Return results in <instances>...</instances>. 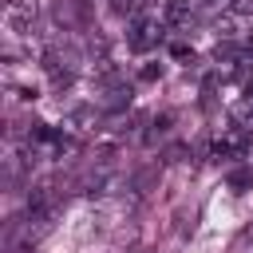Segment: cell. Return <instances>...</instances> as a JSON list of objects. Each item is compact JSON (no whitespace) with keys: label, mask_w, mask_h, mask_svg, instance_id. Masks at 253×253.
<instances>
[{"label":"cell","mask_w":253,"mask_h":253,"mask_svg":"<svg viewBox=\"0 0 253 253\" xmlns=\"http://www.w3.org/2000/svg\"><path fill=\"white\" fill-rule=\"evenodd\" d=\"M233 12L237 16H253V0H233Z\"/></svg>","instance_id":"3957f363"},{"label":"cell","mask_w":253,"mask_h":253,"mask_svg":"<svg viewBox=\"0 0 253 253\" xmlns=\"http://www.w3.org/2000/svg\"><path fill=\"white\" fill-rule=\"evenodd\" d=\"M150 43H158V24L154 20H138L134 32H130V47L134 51H146Z\"/></svg>","instance_id":"7a4b0ae2"},{"label":"cell","mask_w":253,"mask_h":253,"mask_svg":"<svg viewBox=\"0 0 253 253\" xmlns=\"http://www.w3.org/2000/svg\"><path fill=\"white\" fill-rule=\"evenodd\" d=\"M162 24H166V28H190V24H194V4H190V0H166Z\"/></svg>","instance_id":"6da1fadb"}]
</instances>
